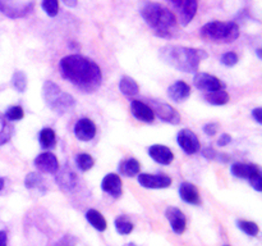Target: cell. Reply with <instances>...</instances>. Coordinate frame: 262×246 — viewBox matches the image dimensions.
<instances>
[{
	"label": "cell",
	"mask_w": 262,
	"mask_h": 246,
	"mask_svg": "<svg viewBox=\"0 0 262 246\" xmlns=\"http://www.w3.org/2000/svg\"><path fill=\"white\" fill-rule=\"evenodd\" d=\"M217 130H219V126H217V123L215 122L207 123V125H205L204 127V132L206 133L207 136H215L216 135Z\"/></svg>",
	"instance_id": "38"
},
{
	"label": "cell",
	"mask_w": 262,
	"mask_h": 246,
	"mask_svg": "<svg viewBox=\"0 0 262 246\" xmlns=\"http://www.w3.org/2000/svg\"><path fill=\"white\" fill-rule=\"evenodd\" d=\"M96 125L90 118H81L74 125V135L81 141H91L96 136Z\"/></svg>",
	"instance_id": "15"
},
{
	"label": "cell",
	"mask_w": 262,
	"mask_h": 246,
	"mask_svg": "<svg viewBox=\"0 0 262 246\" xmlns=\"http://www.w3.org/2000/svg\"><path fill=\"white\" fill-rule=\"evenodd\" d=\"M179 196L184 202L191 205H199L201 202V197H200L199 190L196 189L193 183L191 182H183L179 186Z\"/></svg>",
	"instance_id": "21"
},
{
	"label": "cell",
	"mask_w": 262,
	"mask_h": 246,
	"mask_svg": "<svg viewBox=\"0 0 262 246\" xmlns=\"http://www.w3.org/2000/svg\"><path fill=\"white\" fill-rule=\"evenodd\" d=\"M33 166L36 167V169L42 173H49V174H55L59 171V160L53 153H42L40 155H37L33 160Z\"/></svg>",
	"instance_id": "13"
},
{
	"label": "cell",
	"mask_w": 262,
	"mask_h": 246,
	"mask_svg": "<svg viewBox=\"0 0 262 246\" xmlns=\"http://www.w3.org/2000/svg\"><path fill=\"white\" fill-rule=\"evenodd\" d=\"M168 96L173 101L182 102L191 96V86L184 81H176L168 87Z\"/></svg>",
	"instance_id": "20"
},
{
	"label": "cell",
	"mask_w": 262,
	"mask_h": 246,
	"mask_svg": "<svg viewBox=\"0 0 262 246\" xmlns=\"http://www.w3.org/2000/svg\"><path fill=\"white\" fill-rule=\"evenodd\" d=\"M177 142L181 146L182 150L186 154H188V155L196 154L200 150V148H201L196 133L193 131L188 130V128H183V130L179 131L178 136H177Z\"/></svg>",
	"instance_id": "10"
},
{
	"label": "cell",
	"mask_w": 262,
	"mask_h": 246,
	"mask_svg": "<svg viewBox=\"0 0 262 246\" xmlns=\"http://www.w3.org/2000/svg\"><path fill=\"white\" fill-rule=\"evenodd\" d=\"M130 112H132L133 117L136 119L141 120V122L152 123L154 119H155V114H154L150 105L140 101V100H132L130 101Z\"/></svg>",
	"instance_id": "18"
},
{
	"label": "cell",
	"mask_w": 262,
	"mask_h": 246,
	"mask_svg": "<svg viewBox=\"0 0 262 246\" xmlns=\"http://www.w3.org/2000/svg\"><path fill=\"white\" fill-rule=\"evenodd\" d=\"M86 219L89 220V223L95 228V230L100 231V232H102V231L106 230V227H107L106 219H105L104 215H102L99 210H96V209L87 210Z\"/></svg>",
	"instance_id": "24"
},
{
	"label": "cell",
	"mask_w": 262,
	"mask_h": 246,
	"mask_svg": "<svg viewBox=\"0 0 262 246\" xmlns=\"http://www.w3.org/2000/svg\"><path fill=\"white\" fill-rule=\"evenodd\" d=\"M114 224H115V230H117V232L123 236L129 235V233L133 231V223L130 222L125 215H119V217L115 219Z\"/></svg>",
	"instance_id": "29"
},
{
	"label": "cell",
	"mask_w": 262,
	"mask_h": 246,
	"mask_svg": "<svg viewBox=\"0 0 262 246\" xmlns=\"http://www.w3.org/2000/svg\"><path fill=\"white\" fill-rule=\"evenodd\" d=\"M141 164L137 159L128 158L124 159L122 163L119 164V173L125 177H135L136 174L140 173Z\"/></svg>",
	"instance_id": "22"
},
{
	"label": "cell",
	"mask_w": 262,
	"mask_h": 246,
	"mask_svg": "<svg viewBox=\"0 0 262 246\" xmlns=\"http://www.w3.org/2000/svg\"><path fill=\"white\" fill-rule=\"evenodd\" d=\"M0 246H8V233L0 231Z\"/></svg>",
	"instance_id": "41"
},
{
	"label": "cell",
	"mask_w": 262,
	"mask_h": 246,
	"mask_svg": "<svg viewBox=\"0 0 262 246\" xmlns=\"http://www.w3.org/2000/svg\"><path fill=\"white\" fill-rule=\"evenodd\" d=\"M220 60H222V63L224 64V66L234 67L235 64L239 61V58H238L237 53H234V51H228V53L223 54V56Z\"/></svg>",
	"instance_id": "35"
},
{
	"label": "cell",
	"mask_w": 262,
	"mask_h": 246,
	"mask_svg": "<svg viewBox=\"0 0 262 246\" xmlns=\"http://www.w3.org/2000/svg\"><path fill=\"white\" fill-rule=\"evenodd\" d=\"M33 3H22L19 0H0V12L8 18L17 19L32 13Z\"/></svg>",
	"instance_id": "8"
},
{
	"label": "cell",
	"mask_w": 262,
	"mask_h": 246,
	"mask_svg": "<svg viewBox=\"0 0 262 246\" xmlns=\"http://www.w3.org/2000/svg\"><path fill=\"white\" fill-rule=\"evenodd\" d=\"M150 104V108L152 109L154 114L158 115V118L160 120L170 123V125H179L181 123V114L170 104H168L165 101H161V100H151Z\"/></svg>",
	"instance_id": "9"
},
{
	"label": "cell",
	"mask_w": 262,
	"mask_h": 246,
	"mask_svg": "<svg viewBox=\"0 0 262 246\" xmlns=\"http://www.w3.org/2000/svg\"><path fill=\"white\" fill-rule=\"evenodd\" d=\"M148 155L159 164H163V166H169L171 161L174 160V154L170 150V148L165 145H152L148 148Z\"/></svg>",
	"instance_id": "19"
},
{
	"label": "cell",
	"mask_w": 262,
	"mask_h": 246,
	"mask_svg": "<svg viewBox=\"0 0 262 246\" xmlns=\"http://www.w3.org/2000/svg\"><path fill=\"white\" fill-rule=\"evenodd\" d=\"M224 246H230V245H224Z\"/></svg>",
	"instance_id": "46"
},
{
	"label": "cell",
	"mask_w": 262,
	"mask_h": 246,
	"mask_svg": "<svg viewBox=\"0 0 262 246\" xmlns=\"http://www.w3.org/2000/svg\"><path fill=\"white\" fill-rule=\"evenodd\" d=\"M202 155H204L206 159H209V160H216V159L222 160L223 154L220 155V154L217 153V151L215 150L214 148H210V146H209V148L202 149Z\"/></svg>",
	"instance_id": "36"
},
{
	"label": "cell",
	"mask_w": 262,
	"mask_h": 246,
	"mask_svg": "<svg viewBox=\"0 0 262 246\" xmlns=\"http://www.w3.org/2000/svg\"><path fill=\"white\" fill-rule=\"evenodd\" d=\"M252 117L258 125H262V108H256L252 110Z\"/></svg>",
	"instance_id": "40"
},
{
	"label": "cell",
	"mask_w": 262,
	"mask_h": 246,
	"mask_svg": "<svg viewBox=\"0 0 262 246\" xmlns=\"http://www.w3.org/2000/svg\"><path fill=\"white\" fill-rule=\"evenodd\" d=\"M64 79L86 94H92L102 84L101 68L91 59L79 54L64 56L59 64Z\"/></svg>",
	"instance_id": "1"
},
{
	"label": "cell",
	"mask_w": 262,
	"mask_h": 246,
	"mask_svg": "<svg viewBox=\"0 0 262 246\" xmlns=\"http://www.w3.org/2000/svg\"><path fill=\"white\" fill-rule=\"evenodd\" d=\"M102 191L113 196L114 199H119L123 194V182L119 174L109 173L104 177L101 182Z\"/></svg>",
	"instance_id": "16"
},
{
	"label": "cell",
	"mask_w": 262,
	"mask_h": 246,
	"mask_svg": "<svg viewBox=\"0 0 262 246\" xmlns=\"http://www.w3.org/2000/svg\"><path fill=\"white\" fill-rule=\"evenodd\" d=\"M3 189H4V179L0 178V191H2Z\"/></svg>",
	"instance_id": "43"
},
{
	"label": "cell",
	"mask_w": 262,
	"mask_h": 246,
	"mask_svg": "<svg viewBox=\"0 0 262 246\" xmlns=\"http://www.w3.org/2000/svg\"><path fill=\"white\" fill-rule=\"evenodd\" d=\"M127 246H137V245H136V243L135 242H130V243H128V245Z\"/></svg>",
	"instance_id": "45"
},
{
	"label": "cell",
	"mask_w": 262,
	"mask_h": 246,
	"mask_svg": "<svg viewBox=\"0 0 262 246\" xmlns=\"http://www.w3.org/2000/svg\"><path fill=\"white\" fill-rule=\"evenodd\" d=\"M257 55H258V58H262V55H261V49H257Z\"/></svg>",
	"instance_id": "44"
},
{
	"label": "cell",
	"mask_w": 262,
	"mask_h": 246,
	"mask_svg": "<svg viewBox=\"0 0 262 246\" xmlns=\"http://www.w3.org/2000/svg\"><path fill=\"white\" fill-rule=\"evenodd\" d=\"M42 9L49 17H55L59 13V0H42Z\"/></svg>",
	"instance_id": "34"
},
{
	"label": "cell",
	"mask_w": 262,
	"mask_h": 246,
	"mask_svg": "<svg viewBox=\"0 0 262 246\" xmlns=\"http://www.w3.org/2000/svg\"><path fill=\"white\" fill-rule=\"evenodd\" d=\"M76 245H77V238L71 235H66L64 237H61L54 246H76Z\"/></svg>",
	"instance_id": "37"
},
{
	"label": "cell",
	"mask_w": 262,
	"mask_h": 246,
	"mask_svg": "<svg viewBox=\"0 0 262 246\" xmlns=\"http://www.w3.org/2000/svg\"><path fill=\"white\" fill-rule=\"evenodd\" d=\"M239 26L235 22H209L200 30V36L210 43H233L239 37Z\"/></svg>",
	"instance_id": "5"
},
{
	"label": "cell",
	"mask_w": 262,
	"mask_h": 246,
	"mask_svg": "<svg viewBox=\"0 0 262 246\" xmlns=\"http://www.w3.org/2000/svg\"><path fill=\"white\" fill-rule=\"evenodd\" d=\"M230 172L234 177L238 178L248 179L251 186L256 190V191H262V176L261 171L256 164L250 163H233L230 167Z\"/></svg>",
	"instance_id": "7"
},
{
	"label": "cell",
	"mask_w": 262,
	"mask_h": 246,
	"mask_svg": "<svg viewBox=\"0 0 262 246\" xmlns=\"http://www.w3.org/2000/svg\"><path fill=\"white\" fill-rule=\"evenodd\" d=\"M159 56L168 66L183 73H196L200 63L207 58V54L201 49L187 46L166 45L159 49Z\"/></svg>",
	"instance_id": "3"
},
{
	"label": "cell",
	"mask_w": 262,
	"mask_h": 246,
	"mask_svg": "<svg viewBox=\"0 0 262 246\" xmlns=\"http://www.w3.org/2000/svg\"><path fill=\"white\" fill-rule=\"evenodd\" d=\"M38 140H40L41 146H42L43 149L54 148V146H55V142H56L55 131L50 127L43 128V130L40 132Z\"/></svg>",
	"instance_id": "27"
},
{
	"label": "cell",
	"mask_w": 262,
	"mask_h": 246,
	"mask_svg": "<svg viewBox=\"0 0 262 246\" xmlns=\"http://www.w3.org/2000/svg\"><path fill=\"white\" fill-rule=\"evenodd\" d=\"M237 225L242 232H245L250 237H256L258 235V232H260V228H258L257 223L252 222V220L239 219L237 222Z\"/></svg>",
	"instance_id": "28"
},
{
	"label": "cell",
	"mask_w": 262,
	"mask_h": 246,
	"mask_svg": "<svg viewBox=\"0 0 262 246\" xmlns=\"http://www.w3.org/2000/svg\"><path fill=\"white\" fill-rule=\"evenodd\" d=\"M193 84L197 89L206 92H212L224 89V84H223L216 76L205 73V72H199V73L194 76Z\"/></svg>",
	"instance_id": "11"
},
{
	"label": "cell",
	"mask_w": 262,
	"mask_h": 246,
	"mask_svg": "<svg viewBox=\"0 0 262 246\" xmlns=\"http://www.w3.org/2000/svg\"><path fill=\"white\" fill-rule=\"evenodd\" d=\"M76 164H77V167H78L79 171L87 172V171H90L92 167H94L95 160H94V158L90 155V154L79 153V154H77V156H76Z\"/></svg>",
	"instance_id": "30"
},
{
	"label": "cell",
	"mask_w": 262,
	"mask_h": 246,
	"mask_svg": "<svg viewBox=\"0 0 262 246\" xmlns=\"http://www.w3.org/2000/svg\"><path fill=\"white\" fill-rule=\"evenodd\" d=\"M42 96L46 105L55 114L63 115L76 107V99L68 92H64L55 82L45 81L42 86Z\"/></svg>",
	"instance_id": "4"
},
{
	"label": "cell",
	"mask_w": 262,
	"mask_h": 246,
	"mask_svg": "<svg viewBox=\"0 0 262 246\" xmlns=\"http://www.w3.org/2000/svg\"><path fill=\"white\" fill-rule=\"evenodd\" d=\"M140 13L146 25L155 32L156 36L164 38L176 37L179 30L177 17L170 9L159 3L143 0L140 4Z\"/></svg>",
	"instance_id": "2"
},
{
	"label": "cell",
	"mask_w": 262,
	"mask_h": 246,
	"mask_svg": "<svg viewBox=\"0 0 262 246\" xmlns=\"http://www.w3.org/2000/svg\"><path fill=\"white\" fill-rule=\"evenodd\" d=\"M171 7V12L181 26H187L193 20L199 8V0H166Z\"/></svg>",
	"instance_id": "6"
},
{
	"label": "cell",
	"mask_w": 262,
	"mask_h": 246,
	"mask_svg": "<svg viewBox=\"0 0 262 246\" xmlns=\"http://www.w3.org/2000/svg\"><path fill=\"white\" fill-rule=\"evenodd\" d=\"M230 142H232V136L229 133H223L219 140H217V145L219 146H227Z\"/></svg>",
	"instance_id": "39"
},
{
	"label": "cell",
	"mask_w": 262,
	"mask_h": 246,
	"mask_svg": "<svg viewBox=\"0 0 262 246\" xmlns=\"http://www.w3.org/2000/svg\"><path fill=\"white\" fill-rule=\"evenodd\" d=\"M25 117V110L19 105H13V107L8 108L5 112V119L7 120H20Z\"/></svg>",
	"instance_id": "33"
},
{
	"label": "cell",
	"mask_w": 262,
	"mask_h": 246,
	"mask_svg": "<svg viewBox=\"0 0 262 246\" xmlns=\"http://www.w3.org/2000/svg\"><path fill=\"white\" fill-rule=\"evenodd\" d=\"M12 132V126L9 125V122L4 117L0 115V146L4 145V144H7L10 140Z\"/></svg>",
	"instance_id": "31"
},
{
	"label": "cell",
	"mask_w": 262,
	"mask_h": 246,
	"mask_svg": "<svg viewBox=\"0 0 262 246\" xmlns=\"http://www.w3.org/2000/svg\"><path fill=\"white\" fill-rule=\"evenodd\" d=\"M119 89L124 96L132 97L140 92V86L135 78L129 76H123L119 81Z\"/></svg>",
	"instance_id": "23"
},
{
	"label": "cell",
	"mask_w": 262,
	"mask_h": 246,
	"mask_svg": "<svg viewBox=\"0 0 262 246\" xmlns=\"http://www.w3.org/2000/svg\"><path fill=\"white\" fill-rule=\"evenodd\" d=\"M56 183L63 191H73L78 184V178H77V174L68 166H66L63 168H59V171L56 172Z\"/></svg>",
	"instance_id": "17"
},
{
	"label": "cell",
	"mask_w": 262,
	"mask_h": 246,
	"mask_svg": "<svg viewBox=\"0 0 262 246\" xmlns=\"http://www.w3.org/2000/svg\"><path fill=\"white\" fill-rule=\"evenodd\" d=\"M12 85L18 92H25L27 89V77L22 71H15L12 77Z\"/></svg>",
	"instance_id": "32"
},
{
	"label": "cell",
	"mask_w": 262,
	"mask_h": 246,
	"mask_svg": "<svg viewBox=\"0 0 262 246\" xmlns=\"http://www.w3.org/2000/svg\"><path fill=\"white\" fill-rule=\"evenodd\" d=\"M25 186L26 189L28 190H37V191L45 192V182H43V178L41 177V174L35 173V172H31L26 176L25 178Z\"/></svg>",
	"instance_id": "25"
},
{
	"label": "cell",
	"mask_w": 262,
	"mask_h": 246,
	"mask_svg": "<svg viewBox=\"0 0 262 246\" xmlns=\"http://www.w3.org/2000/svg\"><path fill=\"white\" fill-rule=\"evenodd\" d=\"M64 2V4L66 5H68V7H76L77 5V0H63Z\"/></svg>",
	"instance_id": "42"
},
{
	"label": "cell",
	"mask_w": 262,
	"mask_h": 246,
	"mask_svg": "<svg viewBox=\"0 0 262 246\" xmlns=\"http://www.w3.org/2000/svg\"><path fill=\"white\" fill-rule=\"evenodd\" d=\"M229 99H230L229 94H228L224 89L217 90V91L207 92V94L205 95V100H206L209 104L216 105V107L225 105L228 101H229Z\"/></svg>",
	"instance_id": "26"
},
{
	"label": "cell",
	"mask_w": 262,
	"mask_h": 246,
	"mask_svg": "<svg viewBox=\"0 0 262 246\" xmlns=\"http://www.w3.org/2000/svg\"><path fill=\"white\" fill-rule=\"evenodd\" d=\"M137 181L145 189H166L171 184V178L166 174L140 173Z\"/></svg>",
	"instance_id": "12"
},
{
	"label": "cell",
	"mask_w": 262,
	"mask_h": 246,
	"mask_svg": "<svg viewBox=\"0 0 262 246\" xmlns=\"http://www.w3.org/2000/svg\"><path fill=\"white\" fill-rule=\"evenodd\" d=\"M166 219L170 223V227L177 235L184 233L187 227V218L181 209L176 207H169L165 212Z\"/></svg>",
	"instance_id": "14"
}]
</instances>
